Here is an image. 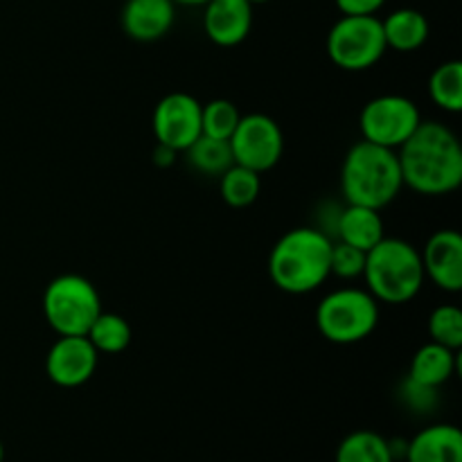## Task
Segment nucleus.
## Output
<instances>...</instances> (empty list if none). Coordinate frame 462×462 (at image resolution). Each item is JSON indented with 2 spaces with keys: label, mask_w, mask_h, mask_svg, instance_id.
Wrapping results in <instances>:
<instances>
[{
  "label": "nucleus",
  "mask_w": 462,
  "mask_h": 462,
  "mask_svg": "<svg viewBox=\"0 0 462 462\" xmlns=\"http://www.w3.org/2000/svg\"><path fill=\"white\" fill-rule=\"evenodd\" d=\"M422 122L418 104L404 95H379L365 102L359 116L364 140L379 147L400 149Z\"/></svg>",
  "instance_id": "6e6552de"
},
{
  "label": "nucleus",
  "mask_w": 462,
  "mask_h": 462,
  "mask_svg": "<svg viewBox=\"0 0 462 462\" xmlns=\"http://www.w3.org/2000/svg\"><path fill=\"white\" fill-rule=\"evenodd\" d=\"M208 0H174V5H185V7H199V5H206Z\"/></svg>",
  "instance_id": "c756f323"
},
{
  "label": "nucleus",
  "mask_w": 462,
  "mask_h": 462,
  "mask_svg": "<svg viewBox=\"0 0 462 462\" xmlns=\"http://www.w3.org/2000/svg\"><path fill=\"white\" fill-rule=\"evenodd\" d=\"M203 32L219 48L244 43L253 27V5L248 0H208Z\"/></svg>",
  "instance_id": "ddd939ff"
},
{
  "label": "nucleus",
  "mask_w": 462,
  "mask_h": 462,
  "mask_svg": "<svg viewBox=\"0 0 462 462\" xmlns=\"http://www.w3.org/2000/svg\"><path fill=\"white\" fill-rule=\"evenodd\" d=\"M431 341L458 352L462 347V311L456 305H440L429 316Z\"/></svg>",
  "instance_id": "393cba45"
},
{
  "label": "nucleus",
  "mask_w": 462,
  "mask_h": 462,
  "mask_svg": "<svg viewBox=\"0 0 462 462\" xmlns=\"http://www.w3.org/2000/svg\"><path fill=\"white\" fill-rule=\"evenodd\" d=\"M404 188L395 149L359 140L346 153L341 167V192L352 206L383 210Z\"/></svg>",
  "instance_id": "7ed1b4c3"
},
{
  "label": "nucleus",
  "mask_w": 462,
  "mask_h": 462,
  "mask_svg": "<svg viewBox=\"0 0 462 462\" xmlns=\"http://www.w3.org/2000/svg\"><path fill=\"white\" fill-rule=\"evenodd\" d=\"M176 153L179 152H174V149L156 143V149H153V162H156L158 167H171L176 162Z\"/></svg>",
  "instance_id": "c85d7f7f"
},
{
  "label": "nucleus",
  "mask_w": 462,
  "mask_h": 462,
  "mask_svg": "<svg viewBox=\"0 0 462 462\" xmlns=\"http://www.w3.org/2000/svg\"><path fill=\"white\" fill-rule=\"evenodd\" d=\"M404 188L422 197H447L462 183V147L454 131L438 120L420 122L397 149Z\"/></svg>",
  "instance_id": "f257e3e1"
},
{
  "label": "nucleus",
  "mask_w": 462,
  "mask_h": 462,
  "mask_svg": "<svg viewBox=\"0 0 462 462\" xmlns=\"http://www.w3.org/2000/svg\"><path fill=\"white\" fill-rule=\"evenodd\" d=\"M239 108L230 99H212L201 106V135L217 140H230L239 125Z\"/></svg>",
  "instance_id": "b1692460"
},
{
  "label": "nucleus",
  "mask_w": 462,
  "mask_h": 462,
  "mask_svg": "<svg viewBox=\"0 0 462 462\" xmlns=\"http://www.w3.org/2000/svg\"><path fill=\"white\" fill-rule=\"evenodd\" d=\"M402 397L409 402L411 406H420V409H429L436 397V388H427V386H420V383L411 382L406 377V382L402 383Z\"/></svg>",
  "instance_id": "bb28decb"
},
{
  "label": "nucleus",
  "mask_w": 462,
  "mask_h": 462,
  "mask_svg": "<svg viewBox=\"0 0 462 462\" xmlns=\"http://www.w3.org/2000/svg\"><path fill=\"white\" fill-rule=\"evenodd\" d=\"M262 192V174L242 165H230L219 176V194L230 208H248Z\"/></svg>",
  "instance_id": "aec40b11"
},
{
  "label": "nucleus",
  "mask_w": 462,
  "mask_h": 462,
  "mask_svg": "<svg viewBox=\"0 0 462 462\" xmlns=\"http://www.w3.org/2000/svg\"><path fill=\"white\" fill-rule=\"evenodd\" d=\"M337 462H395V454L386 438L361 429L343 438L337 449Z\"/></svg>",
  "instance_id": "6ab92c4d"
},
{
  "label": "nucleus",
  "mask_w": 462,
  "mask_h": 462,
  "mask_svg": "<svg viewBox=\"0 0 462 462\" xmlns=\"http://www.w3.org/2000/svg\"><path fill=\"white\" fill-rule=\"evenodd\" d=\"M364 282L370 296L386 305H406L424 287L422 255L400 237H383L365 253Z\"/></svg>",
  "instance_id": "20e7f679"
},
{
  "label": "nucleus",
  "mask_w": 462,
  "mask_h": 462,
  "mask_svg": "<svg viewBox=\"0 0 462 462\" xmlns=\"http://www.w3.org/2000/svg\"><path fill=\"white\" fill-rule=\"evenodd\" d=\"M99 352L86 337H59L45 356L48 379L59 388H79L95 374Z\"/></svg>",
  "instance_id": "9b49d317"
},
{
  "label": "nucleus",
  "mask_w": 462,
  "mask_h": 462,
  "mask_svg": "<svg viewBox=\"0 0 462 462\" xmlns=\"http://www.w3.org/2000/svg\"><path fill=\"white\" fill-rule=\"evenodd\" d=\"M409 462H462V433L454 424H431L406 447Z\"/></svg>",
  "instance_id": "2eb2a0df"
},
{
  "label": "nucleus",
  "mask_w": 462,
  "mask_h": 462,
  "mask_svg": "<svg viewBox=\"0 0 462 462\" xmlns=\"http://www.w3.org/2000/svg\"><path fill=\"white\" fill-rule=\"evenodd\" d=\"M458 368V356L451 347L440 346L436 341H429L413 355L409 365V379L427 388H440L454 377Z\"/></svg>",
  "instance_id": "f3484780"
},
{
  "label": "nucleus",
  "mask_w": 462,
  "mask_h": 462,
  "mask_svg": "<svg viewBox=\"0 0 462 462\" xmlns=\"http://www.w3.org/2000/svg\"><path fill=\"white\" fill-rule=\"evenodd\" d=\"M429 95L433 104L447 113L462 111V63L445 61L431 72L429 79Z\"/></svg>",
  "instance_id": "5701e85b"
},
{
  "label": "nucleus",
  "mask_w": 462,
  "mask_h": 462,
  "mask_svg": "<svg viewBox=\"0 0 462 462\" xmlns=\"http://www.w3.org/2000/svg\"><path fill=\"white\" fill-rule=\"evenodd\" d=\"M332 242L334 239L316 226L287 230L271 248V282L291 296L316 291L329 278Z\"/></svg>",
  "instance_id": "f03ea898"
},
{
  "label": "nucleus",
  "mask_w": 462,
  "mask_h": 462,
  "mask_svg": "<svg viewBox=\"0 0 462 462\" xmlns=\"http://www.w3.org/2000/svg\"><path fill=\"white\" fill-rule=\"evenodd\" d=\"M251 5H264V3H271V0H248Z\"/></svg>",
  "instance_id": "7c9ffc66"
},
{
  "label": "nucleus",
  "mask_w": 462,
  "mask_h": 462,
  "mask_svg": "<svg viewBox=\"0 0 462 462\" xmlns=\"http://www.w3.org/2000/svg\"><path fill=\"white\" fill-rule=\"evenodd\" d=\"M5 460V447H3V442H0V462Z\"/></svg>",
  "instance_id": "2f4dec72"
},
{
  "label": "nucleus",
  "mask_w": 462,
  "mask_h": 462,
  "mask_svg": "<svg viewBox=\"0 0 462 462\" xmlns=\"http://www.w3.org/2000/svg\"><path fill=\"white\" fill-rule=\"evenodd\" d=\"M183 153L189 165L206 176H221L230 165H235L228 140H217L210 135H199Z\"/></svg>",
  "instance_id": "4be33fe9"
},
{
  "label": "nucleus",
  "mask_w": 462,
  "mask_h": 462,
  "mask_svg": "<svg viewBox=\"0 0 462 462\" xmlns=\"http://www.w3.org/2000/svg\"><path fill=\"white\" fill-rule=\"evenodd\" d=\"M382 210L365 206H352L346 203L338 212L337 228H334V237L338 242H346L350 246L361 248L368 253L370 248L377 246L386 235H383V219L379 215Z\"/></svg>",
  "instance_id": "dca6fc26"
},
{
  "label": "nucleus",
  "mask_w": 462,
  "mask_h": 462,
  "mask_svg": "<svg viewBox=\"0 0 462 462\" xmlns=\"http://www.w3.org/2000/svg\"><path fill=\"white\" fill-rule=\"evenodd\" d=\"M201 106L189 93H170L153 108V135L156 143L185 152L201 135Z\"/></svg>",
  "instance_id": "9d476101"
},
{
  "label": "nucleus",
  "mask_w": 462,
  "mask_h": 462,
  "mask_svg": "<svg viewBox=\"0 0 462 462\" xmlns=\"http://www.w3.org/2000/svg\"><path fill=\"white\" fill-rule=\"evenodd\" d=\"M235 165L264 174L273 170L284 153V134L273 117L248 113L239 117L237 129L228 140Z\"/></svg>",
  "instance_id": "1a4fd4ad"
},
{
  "label": "nucleus",
  "mask_w": 462,
  "mask_h": 462,
  "mask_svg": "<svg viewBox=\"0 0 462 462\" xmlns=\"http://www.w3.org/2000/svg\"><path fill=\"white\" fill-rule=\"evenodd\" d=\"M86 338L99 355H120L131 343V325L120 314L102 311L88 328Z\"/></svg>",
  "instance_id": "412c9836"
},
{
  "label": "nucleus",
  "mask_w": 462,
  "mask_h": 462,
  "mask_svg": "<svg viewBox=\"0 0 462 462\" xmlns=\"http://www.w3.org/2000/svg\"><path fill=\"white\" fill-rule=\"evenodd\" d=\"M122 30L140 43L162 39L174 27V0H126L120 14Z\"/></svg>",
  "instance_id": "4468645a"
},
{
  "label": "nucleus",
  "mask_w": 462,
  "mask_h": 462,
  "mask_svg": "<svg viewBox=\"0 0 462 462\" xmlns=\"http://www.w3.org/2000/svg\"><path fill=\"white\" fill-rule=\"evenodd\" d=\"M422 255L424 278L431 280L438 289L447 293H458L462 289V237L458 230H436L427 239Z\"/></svg>",
  "instance_id": "f8f14e48"
},
{
  "label": "nucleus",
  "mask_w": 462,
  "mask_h": 462,
  "mask_svg": "<svg viewBox=\"0 0 462 462\" xmlns=\"http://www.w3.org/2000/svg\"><path fill=\"white\" fill-rule=\"evenodd\" d=\"M386 48L395 52H415L422 48L429 39V21L422 12L411 7L395 9L382 21Z\"/></svg>",
  "instance_id": "a211bd4d"
},
{
  "label": "nucleus",
  "mask_w": 462,
  "mask_h": 462,
  "mask_svg": "<svg viewBox=\"0 0 462 462\" xmlns=\"http://www.w3.org/2000/svg\"><path fill=\"white\" fill-rule=\"evenodd\" d=\"M386 5V0H337L343 16H374Z\"/></svg>",
  "instance_id": "cd10ccee"
},
{
  "label": "nucleus",
  "mask_w": 462,
  "mask_h": 462,
  "mask_svg": "<svg viewBox=\"0 0 462 462\" xmlns=\"http://www.w3.org/2000/svg\"><path fill=\"white\" fill-rule=\"evenodd\" d=\"M43 314L59 337H86L93 320L102 314V298L84 275H59L45 287Z\"/></svg>",
  "instance_id": "423d86ee"
},
{
  "label": "nucleus",
  "mask_w": 462,
  "mask_h": 462,
  "mask_svg": "<svg viewBox=\"0 0 462 462\" xmlns=\"http://www.w3.org/2000/svg\"><path fill=\"white\" fill-rule=\"evenodd\" d=\"M379 325V302L368 289L343 287L328 293L316 307V328L337 346L365 341Z\"/></svg>",
  "instance_id": "39448f33"
},
{
  "label": "nucleus",
  "mask_w": 462,
  "mask_h": 462,
  "mask_svg": "<svg viewBox=\"0 0 462 462\" xmlns=\"http://www.w3.org/2000/svg\"><path fill=\"white\" fill-rule=\"evenodd\" d=\"M329 61L347 72H364L386 54L382 21L377 16H341L328 34Z\"/></svg>",
  "instance_id": "0eeeda50"
},
{
  "label": "nucleus",
  "mask_w": 462,
  "mask_h": 462,
  "mask_svg": "<svg viewBox=\"0 0 462 462\" xmlns=\"http://www.w3.org/2000/svg\"><path fill=\"white\" fill-rule=\"evenodd\" d=\"M365 251L350 246L346 242H332V257H329V275L341 280H356L364 275Z\"/></svg>",
  "instance_id": "a878e982"
}]
</instances>
